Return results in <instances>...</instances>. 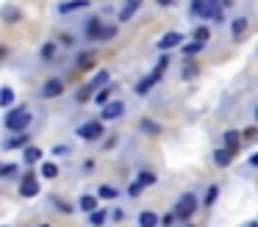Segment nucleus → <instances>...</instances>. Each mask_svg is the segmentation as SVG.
Returning <instances> with one entry per match:
<instances>
[{"label": "nucleus", "mask_w": 258, "mask_h": 227, "mask_svg": "<svg viewBox=\"0 0 258 227\" xmlns=\"http://www.w3.org/2000/svg\"><path fill=\"white\" fill-rule=\"evenodd\" d=\"M31 119H34V114H31L28 105H12L9 111H3V127H6V133L28 130Z\"/></svg>", "instance_id": "nucleus-1"}, {"label": "nucleus", "mask_w": 258, "mask_h": 227, "mask_svg": "<svg viewBox=\"0 0 258 227\" xmlns=\"http://www.w3.org/2000/svg\"><path fill=\"white\" fill-rule=\"evenodd\" d=\"M200 197H197V191H183L178 199H175V205H172V210L178 213V221H191V216L197 213V208H200Z\"/></svg>", "instance_id": "nucleus-2"}, {"label": "nucleus", "mask_w": 258, "mask_h": 227, "mask_svg": "<svg viewBox=\"0 0 258 227\" xmlns=\"http://www.w3.org/2000/svg\"><path fill=\"white\" fill-rule=\"evenodd\" d=\"M164 72H167V64H158V61H156V66H153V69L147 72V75L142 78L139 83H136V86H134V92L139 94V97H147V94H150L153 89H156L158 83H161Z\"/></svg>", "instance_id": "nucleus-3"}, {"label": "nucleus", "mask_w": 258, "mask_h": 227, "mask_svg": "<svg viewBox=\"0 0 258 227\" xmlns=\"http://www.w3.org/2000/svg\"><path fill=\"white\" fill-rule=\"evenodd\" d=\"M106 83H111V72H108V69H97V75L92 78V81L86 83L78 94H75V100H78V103H89V100L97 94V89H103Z\"/></svg>", "instance_id": "nucleus-4"}, {"label": "nucleus", "mask_w": 258, "mask_h": 227, "mask_svg": "<svg viewBox=\"0 0 258 227\" xmlns=\"http://www.w3.org/2000/svg\"><path fill=\"white\" fill-rule=\"evenodd\" d=\"M103 119L97 116V119H86V122H81L78 127H75V136L81 138V141H86V144H95V141H100L103 138Z\"/></svg>", "instance_id": "nucleus-5"}, {"label": "nucleus", "mask_w": 258, "mask_h": 227, "mask_svg": "<svg viewBox=\"0 0 258 227\" xmlns=\"http://www.w3.org/2000/svg\"><path fill=\"white\" fill-rule=\"evenodd\" d=\"M125 111H128L125 100L111 97L106 105H100V119H103V122H117V119H122V116H125Z\"/></svg>", "instance_id": "nucleus-6"}, {"label": "nucleus", "mask_w": 258, "mask_h": 227, "mask_svg": "<svg viewBox=\"0 0 258 227\" xmlns=\"http://www.w3.org/2000/svg\"><path fill=\"white\" fill-rule=\"evenodd\" d=\"M222 17H225V3L222 0H206V3H203V17H200L203 22H214V25H219Z\"/></svg>", "instance_id": "nucleus-7"}, {"label": "nucleus", "mask_w": 258, "mask_h": 227, "mask_svg": "<svg viewBox=\"0 0 258 227\" xmlns=\"http://www.w3.org/2000/svg\"><path fill=\"white\" fill-rule=\"evenodd\" d=\"M103 25H106V22H103L97 14H92V17H86V22L81 25V28H84L81 33H84V39H86V42H100Z\"/></svg>", "instance_id": "nucleus-8"}, {"label": "nucleus", "mask_w": 258, "mask_h": 227, "mask_svg": "<svg viewBox=\"0 0 258 227\" xmlns=\"http://www.w3.org/2000/svg\"><path fill=\"white\" fill-rule=\"evenodd\" d=\"M142 6H145V0H122V6H119V11H117V22L119 25L131 22L142 11Z\"/></svg>", "instance_id": "nucleus-9"}, {"label": "nucleus", "mask_w": 258, "mask_h": 227, "mask_svg": "<svg viewBox=\"0 0 258 227\" xmlns=\"http://www.w3.org/2000/svg\"><path fill=\"white\" fill-rule=\"evenodd\" d=\"M61 94H64V81L61 78H47V81L42 83V89H39L42 100H56V97H61Z\"/></svg>", "instance_id": "nucleus-10"}, {"label": "nucleus", "mask_w": 258, "mask_h": 227, "mask_svg": "<svg viewBox=\"0 0 258 227\" xmlns=\"http://www.w3.org/2000/svg\"><path fill=\"white\" fill-rule=\"evenodd\" d=\"M20 197H25V199L39 197V183H36L34 172H25V175L20 177Z\"/></svg>", "instance_id": "nucleus-11"}, {"label": "nucleus", "mask_w": 258, "mask_h": 227, "mask_svg": "<svg viewBox=\"0 0 258 227\" xmlns=\"http://www.w3.org/2000/svg\"><path fill=\"white\" fill-rule=\"evenodd\" d=\"M25 144H31V136L25 130H17V133H9V138H3L0 147L6 149V153H12V149H23Z\"/></svg>", "instance_id": "nucleus-12"}, {"label": "nucleus", "mask_w": 258, "mask_h": 227, "mask_svg": "<svg viewBox=\"0 0 258 227\" xmlns=\"http://www.w3.org/2000/svg\"><path fill=\"white\" fill-rule=\"evenodd\" d=\"M89 0H64V3L56 6V14L58 17H70V14H78V11H86L89 9Z\"/></svg>", "instance_id": "nucleus-13"}, {"label": "nucleus", "mask_w": 258, "mask_h": 227, "mask_svg": "<svg viewBox=\"0 0 258 227\" xmlns=\"http://www.w3.org/2000/svg\"><path fill=\"white\" fill-rule=\"evenodd\" d=\"M186 42V36L180 31H169V33H164L161 39H158V50H180V44Z\"/></svg>", "instance_id": "nucleus-14"}, {"label": "nucleus", "mask_w": 258, "mask_h": 227, "mask_svg": "<svg viewBox=\"0 0 258 227\" xmlns=\"http://www.w3.org/2000/svg\"><path fill=\"white\" fill-rule=\"evenodd\" d=\"M241 141H244V138H241L239 130H225V133H222V147H228L233 155H236V149L241 147Z\"/></svg>", "instance_id": "nucleus-15"}, {"label": "nucleus", "mask_w": 258, "mask_h": 227, "mask_svg": "<svg viewBox=\"0 0 258 227\" xmlns=\"http://www.w3.org/2000/svg\"><path fill=\"white\" fill-rule=\"evenodd\" d=\"M42 155H45V153H42V147H36V144H25V147H23V161L28 166L42 164Z\"/></svg>", "instance_id": "nucleus-16"}, {"label": "nucleus", "mask_w": 258, "mask_h": 227, "mask_svg": "<svg viewBox=\"0 0 258 227\" xmlns=\"http://www.w3.org/2000/svg\"><path fill=\"white\" fill-rule=\"evenodd\" d=\"M208 42H200V39H191V42H183L180 44V53H183V58H195L197 53H203L206 50Z\"/></svg>", "instance_id": "nucleus-17"}, {"label": "nucleus", "mask_w": 258, "mask_h": 227, "mask_svg": "<svg viewBox=\"0 0 258 227\" xmlns=\"http://www.w3.org/2000/svg\"><path fill=\"white\" fill-rule=\"evenodd\" d=\"M95 208H100V197H97V194H81L78 197V210L92 213Z\"/></svg>", "instance_id": "nucleus-18"}, {"label": "nucleus", "mask_w": 258, "mask_h": 227, "mask_svg": "<svg viewBox=\"0 0 258 227\" xmlns=\"http://www.w3.org/2000/svg\"><path fill=\"white\" fill-rule=\"evenodd\" d=\"M108 219H111V210H108V208H103V205H100V208H95L92 213H86V221H89V224H95V227L106 224Z\"/></svg>", "instance_id": "nucleus-19"}, {"label": "nucleus", "mask_w": 258, "mask_h": 227, "mask_svg": "<svg viewBox=\"0 0 258 227\" xmlns=\"http://www.w3.org/2000/svg\"><path fill=\"white\" fill-rule=\"evenodd\" d=\"M114 92H117V86H114V83H106V86H103V89H97V94H95V97H92V103H95L97 108H100V105H106L108 100L114 97Z\"/></svg>", "instance_id": "nucleus-20"}, {"label": "nucleus", "mask_w": 258, "mask_h": 227, "mask_svg": "<svg viewBox=\"0 0 258 227\" xmlns=\"http://www.w3.org/2000/svg\"><path fill=\"white\" fill-rule=\"evenodd\" d=\"M136 224H139V227H158V224H161V216L153 213V210H139Z\"/></svg>", "instance_id": "nucleus-21"}, {"label": "nucleus", "mask_w": 258, "mask_h": 227, "mask_svg": "<svg viewBox=\"0 0 258 227\" xmlns=\"http://www.w3.org/2000/svg\"><path fill=\"white\" fill-rule=\"evenodd\" d=\"M230 158H233V153H230L228 147H217V149H214V155H211V161L219 166V169H225V166H230Z\"/></svg>", "instance_id": "nucleus-22"}, {"label": "nucleus", "mask_w": 258, "mask_h": 227, "mask_svg": "<svg viewBox=\"0 0 258 227\" xmlns=\"http://www.w3.org/2000/svg\"><path fill=\"white\" fill-rule=\"evenodd\" d=\"M247 28H250L247 17H233V20H230V36H233V39H241Z\"/></svg>", "instance_id": "nucleus-23"}, {"label": "nucleus", "mask_w": 258, "mask_h": 227, "mask_svg": "<svg viewBox=\"0 0 258 227\" xmlns=\"http://www.w3.org/2000/svg\"><path fill=\"white\" fill-rule=\"evenodd\" d=\"M139 130L145 133V136L156 138V136H161V133H164V127L158 125V122H153V119H142V122H139Z\"/></svg>", "instance_id": "nucleus-24"}, {"label": "nucleus", "mask_w": 258, "mask_h": 227, "mask_svg": "<svg viewBox=\"0 0 258 227\" xmlns=\"http://www.w3.org/2000/svg\"><path fill=\"white\" fill-rule=\"evenodd\" d=\"M0 180H17L20 183V166L17 164H0Z\"/></svg>", "instance_id": "nucleus-25"}, {"label": "nucleus", "mask_w": 258, "mask_h": 227, "mask_svg": "<svg viewBox=\"0 0 258 227\" xmlns=\"http://www.w3.org/2000/svg\"><path fill=\"white\" fill-rule=\"evenodd\" d=\"M14 100H17V94H14V89H12V86H3V89H0V108H3V111L12 108Z\"/></svg>", "instance_id": "nucleus-26"}, {"label": "nucleus", "mask_w": 258, "mask_h": 227, "mask_svg": "<svg viewBox=\"0 0 258 227\" xmlns=\"http://www.w3.org/2000/svg\"><path fill=\"white\" fill-rule=\"evenodd\" d=\"M97 197L106 199V202H111V199H119V188H117V186H108V183H103V186H97Z\"/></svg>", "instance_id": "nucleus-27"}, {"label": "nucleus", "mask_w": 258, "mask_h": 227, "mask_svg": "<svg viewBox=\"0 0 258 227\" xmlns=\"http://www.w3.org/2000/svg\"><path fill=\"white\" fill-rule=\"evenodd\" d=\"M39 175L45 177V180H56V177H58V164H56V161H42Z\"/></svg>", "instance_id": "nucleus-28"}, {"label": "nucleus", "mask_w": 258, "mask_h": 227, "mask_svg": "<svg viewBox=\"0 0 258 227\" xmlns=\"http://www.w3.org/2000/svg\"><path fill=\"white\" fill-rule=\"evenodd\" d=\"M211 22H203L200 20V25L195 28V31H191V39H200V42H211Z\"/></svg>", "instance_id": "nucleus-29"}, {"label": "nucleus", "mask_w": 258, "mask_h": 227, "mask_svg": "<svg viewBox=\"0 0 258 227\" xmlns=\"http://www.w3.org/2000/svg\"><path fill=\"white\" fill-rule=\"evenodd\" d=\"M217 197H219V186L211 183V186L206 188V194H203V208H211V205L217 202Z\"/></svg>", "instance_id": "nucleus-30"}, {"label": "nucleus", "mask_w": 258, "mask_h": 227, "mask_svg": "<svg viewBox=\"0 0 258 227\" xmlns=\"http://www.w3.org/2000/svg\"><path fill=\"white\" fill-rule=\"evenodd\" d=\"M136 180H139L145 188H150V186H156V183H158V177H156V172H150V169H139Z\"/></svg>", "instance_id": "nucleus-31"}, {"label": "nucleus", "mask_w": 258, "mask_h": 227, "mask_svg": "<svg viewBox=\"0 0 258 227\" xmlns=\"http://www.w3.org/2000/svg\"><path fill=\"white\" fill-rule=\"evenodd\" d=\"M56 53H58V44L56 42H45V44H42V50H39V58L42 61H53V58H56Z\"/></svg>", "instance_id": "nucleus-32"}, {"label": "nucleus", "mask_w": 258, "mask_h": 227, "mask_svg": "<svg viewBox=\"0 0 258 227\" xmlns=\"http://www.w3.org/2000/svg\"><path fill=\"white\" fill-rule=\"evenodd\" d=\"M119 33V22H108V25H103V33H100V42H111L114 36Z\"/></svg>", "instance_id": "nucleus-33"}, {"label": "nucleus", "mask_w": 258, "mask_h": 227, "mask_svg": "<svg viewBox=\"0 0 258 227\" xmlns=\"http://www.w3.org/2000/svg\"><path fill=\"white\" fill-rule=\"evenodd\" d=\"M203 3H206V0H191L189 3V17L191 20H200L203 17Z\"/></svg>", "instance_id": "nucleus-34"}, {"label": "nucleus", "mask_w": 258, "mask_h": 227, "mask_svg": "<svg viewBox=\"0 0 258 227\" xmlns=\"http://www.w3.org/2000/svg\"><path fill=\"white\" fill-rule=\"evenodd\" d=\"M50 205H56V208L61 210V213H73V205H70V202H64L61 197H50Z\"/></svg>", "instance_id": "nucleus-35"}, {"label": "nucleus", "mask_w": 258, "mask_h": 227, "mask_svg": "<svg viewBox=\"0 0 258 227\" xmlns=\"http://www.w3.org/2000/svg\"><path fill=\"white\" fill-rule=\"evenodd\" d=\"M142 191H145V186H142V183H139V180H136V177H134V183H131V186H128V197H131V199H136V197H139Z\"/></svg>", "instance_id": "nucleus-36"}, {"label": "nucleus", "mask_w": 258, "mask_h": 227, "mask_svg": "<svg viewBox=\"0 0 258 227\" xmlns=\"http://www.w3.org/2000/svg\"><path fill=\"white\" fill-rule=\"evenodd\" d=\"M241 138H244V141H258V127H244V130H241Z\"/></svg>", "instance_id": "nucleus-37"}, {"label": "nucleus", "mask_w": 258, "mask_h": 227, "mask_svg": "<svg viewBox=\"0 0 258 227\" xmlns=\"http://www.w3.org/2000/svg\"><path fill=\"white\" fill-rule=\"evenodd\" d=\"M195 75H197L195 66H186V64H183V69H180V78H183V81H191Z\"/></svg>", "instance_id": "nucleus-38"}, {"label": "nucleus", "mask_w": 258, "mask_h": 227, "mask_svg": "<svg viewBox=\"0 0 258 227\" xmlns=\"http://www.w3.org/2000/svg\"><path fill=\"white\" fill-rule=\"evenodd\" d=\"M172 221H178V213H175V210H172V213H164V216H161V224H164V227L172 224Z\"/></svg>", "instance_id": "nucleus-39"}, {"label": "nucleus", "mask_w": 258, "mask_h": 227, "mask_svg": "<svg viewBox=\"0 0 258 227\" xmlns=\"http://www.w3.org/2000/svg\"><path fill=\"white\" fill-rule=\"evenodd\" d=\"M111 219H114V221H125V210H122V208L111 210Z\"/></svg>", "instance_id": "nucleus-40"}, {"label": "nucleus", "mask_w": 258, "mask_h": 227, "mask_svg": "<svg viewBox=\"0 0 258 227\" xmlns=\"http://www.w3.org/2000/svg\"><path fill=\"white\" fill-rule=\"evenodd\" d=\"M17 9H6V11H3V20H17Z\"/></svg>", "instance_id": "nucleus-41"}, {"label": "nucleus", "mask_w": 258, "mask_h": 227, "mask_svg": "<svg viewBox=\"0 0 258 227\" xmlns=\"http://www.w3.org/2000/svg\"><path fill=\"white\" fill-rule=\"evenodd\" d=\"M247 164H250L252 169H258V153H250V158H247Z\"/></svg>", "instance_id": "nucleus-42"}, {"label": "nucleus", "mask_w": 258, "mask_h": 227, "mask_svg": "<svg viewBox=\"0 0 258 227\" xmlns=\"http://www.w3.org/2000/svg\"><path fill=\"white\" fill-rule=\"evenodd\" d=\"M92 169H95V158H86L84 161V172H92Z\"/></svg>", "instance_id": "nucleus-43"}, {"label": "nucleus", "mask_w": 258, "mask_h": 227, "mask_svg": "<svg viewBox=\"0 0 258 227\" xmlns=\"http://www.w3.org/2000/svg\"><path fill=\"white\" fill-rule=\"evenodd\" d=\"M158 6H164V9H169V6H175V0H156Z\"/></svg>", "instance_id": "nucleus-44"}, {"label": "nucleus", "mask_w": 258, "mask_h": 227, "mask_svg": "<svg viewBox=\"0 0 258 227\" xmlns=\"http://www.w3.org/2000/svg\"><path fill=\"white\" fill-rule=\"evenodd\" d=\"M222 3H225V9H230V6L236 3V0H222Z\"/></svg>", "instance_id": "nucleus-45"}, {"label": "nucleus", "mask_w": 258, "mask_h": 227, "mask_svg": "<svg viewBox=\"0 0 258 227\" xmlns=\"http://www.w3.org/2000/svg\"><path fill=\"white\" fill-rule=\"evenodd\" d=\"M6 50H9V47H0V58H3V55H6Z\"/></svg>", "instance_id": "nucleus-46"}, {"label": "nucleus", "mask_w": 258, "mask_h": 227, "mask_svg": "<svg viewBox=\"0 0 258 227\" xmlns=\"http://www.w3.org/2000/svg\"><path fill=\"white\" fill-rule=\"evenodd\" d=\"M252 114H255V119H258V105H255V111H252Z\"/></svg>", "instance_id": "nucleus-47"}]
</instances>
